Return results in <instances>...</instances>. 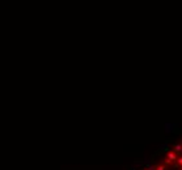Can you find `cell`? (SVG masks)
Segmentation results:
<instances>
[{"label":"cell","instance_id":"1","mask_svg":"<svg viewBox=\"0 0 182 170\" xmlns=\"http://www.w3.org/2000/svg\"><path fill=\"white\" fill-rule=\"evenodd\" d=\"M173 152L177 156H182V144H174L173 145Z\"/></svg>","mask_w":182,"mask_h":170},{"label":"cell","instance_id":"2","mask_svg":"<svg viewBox=\"0 0 182 170\" xmlns=\"http://www.w3.org/2000/svg\"><path fill=\"white\" fill-rule=\"evenodd\" d=\"M177 154L176 153H174L173 151H169L168 152V154H166V158H168V160H170V162H173V164H174V162H176V160H177Z\"/></svg>","mask_w":182,"mask_h":170},{"label":"cell","instance_id":"3","mask_svg":"<svg viewBox=\"0 0 182 170\" xmlns=\"http://www.w3.org/2000/svg\"><path fill=\"white\" fill-rule=\"evenodd\" d=\"M174 166L176 167H182V156H178L176 162H174Z\"/></svg>","mask_w":182,"mask_h":170},{"label":"cell","instance_id":"4","mask_svg":"<svg viewBox=\"0 0 182 170\" xmlns=\"http://www.w3.org/2000/svg\"><path fill=\"white\" fill-rule=\"evenodd\" d=\"M155 170H166V166L165 165H160V164H158V165H155Z\"/></svg>","mask_w":182,"mask_h":170},{"label":"cell","instance_id":"5","mask_svg":"<svg viewBox=\"0 0 182 170\" xmlns=\"http://www.w3.org/2000/svg\"><path fill=\"white\" fill-rule=\"evenodd\" d=\"M146 170H155V166H148Z\"/></svg>","mask_w":182,"mask_h":170}]
</instances>
